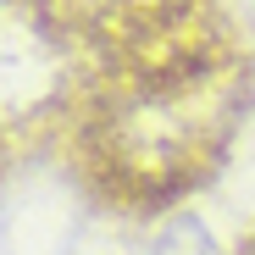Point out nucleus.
Wrapping results in <instances>:
<instances>
[{"mask_svg": "<svg viewBox=\"0 0 255 255\" xmlns=\"http://www.w3.org/2000/svg\"><path fill=\"white\" fill-rule=\"evenodd\" d=\"M67 50L61 150L117 217H161L233 150L255 61L222 0H50Z\"/></svg>", "mask_w": 255, "mask_h": 255, "instance_id": "nucleus-1", "label": "nucleus"}, {"mask_svg": "<svg viewBox=\"0 0 255 255\" xmlns=\"http://www.w3.org/2000/svg\"><path fill=\"white\" fill-rule=\"evenodd\" d=\"M67 117V50L50 0H0V172L61 144Z\"/></svg>", "mask_w": 255, "mask_h": 255, "instance_id": "nucleus-2", "label": "nucleus"}, {"mask_svg": "<svg viewBox=\"0 0 255 255\" xmlns=\"http://www.w3.org/2000/svg\"><path fill=\"white\" fill-rule=\"evenodd\" d=\"M239 255H255V239H244V250H239Z\"/></svg>", "mask_w": 255, "mask_h": 255, "instance_id": "nucleus-3", "label": "nucleus"}]
</instances>
